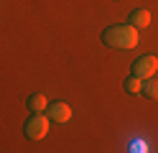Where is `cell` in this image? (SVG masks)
Segmentation results:
<instances>
[{
    "label": "cell",
    "instance_id": "obj_1",
    "mask_svg": "<svg viewBox=\"0 0 158 153\" xmlns=\"http://www.w3.org/2000/svg\"><path fill=\"white\" fill-rule=\"evenodd\" d=\"M48 128H51V120L46 112H33V117L26 122V135L31 140H44L48 135Z\"/></svg>",
    "mask_w": 158,
    "mask_h": 153
},
{
    "label": "cell",
    "instance_id": "obj_2",
    "mask_svg": "<svg viewBox=\"0 0 158 153\" xmlns=\"http://www.w3.org/2000/svg\"><path fill=\"white\" fill-rule=\"evenodd\" d=\"M156 71H158V59H156L153 54L140 56V59L133 64V74L140 77V79H151V77H156Z\"/></svg>",
    "mask_w": 158,
    "mask_h": 153
},
{
    "label": "cell",
    "instance_id": "obj_3",
    "mask_svg": "<svg viewBox=\"0 0 158 153\" xmlns=\"http://www.w3.org/2000/svg\"><path fill=\"white\" fill-rule=\"evenodd\" d=\"M46 115L51 122H69L72 120V107L66 105V102H54V105H48Z\"/></svg>",
    "mask_w": 158,
    "mask_h": 153
},
{
    "label": "cell",
    "instance_id": "obj_4",
    "mask_svg": "<svg viewBox=\"0 0 158 153\" xmlns=\"http://www.w3.org/2000/svg\"><path fill=\"white\" fill-rule=\"evenodd\" d=\"M117 38H120V49H135L140 36L135 26H117Z\"/></svg>",
    "mask_w": 158,
    "mask_h": 153
},
{
    "label": "cell",
    "instance_id": "obj_5",
    "mask_svg": "<svg viewBox=\"0 0 158 153\" xmlns=\"http://www.w3.org/2000/svg\"><path fill=\"white\" fill-rule=\"evenodd\" d=\"M130 26H135V28H148V26H151V10L138 8L135 13L130 15Z\"/></svg>",
    "mask_w": 158,
    "mask_h": 153
},
{
    "label": "cell",
    "instance_id": "obj_6",
    "mask_svg": "<svg viewBox=\"0 0 158 153\" xmlns=\"http://www.w3.org/2000/svg\"><path fill=\"white\" fill-rule=\"evenodd\" d=\"M28 107H31L33 112H46L48 110V100L44 92H36V95L31 97V102H28Z\"/></svg>",
    "mask_w": 158,
    "mask_h": 153
},
{
    "label": "cell",
    "instance_id": "obj_7",
    "mask_svg": "<svg viewBox=\"0 0 158 153\" xmlns=\"http://www.w3.org/2000/svg\"><path fill=\"white\" fill-rule=\"evenodd\" d=\"M143 95L145 97H151V100H158V79H145L143 82Z\"/></svg>",
    "mask_w": 158,
    "mask_h": 153
},
{
    "label": "cell",
    "instance_id": "obj_8",
    "mask_svg": "<svg viewBox=\"0 0 158 153\" xmlns=\"http://www.w3.org/2000/svg\"><path fill=\"white\" fill-rule=\"evenodd\" d=\"M143 82H145V79H140V77H135V74H133L130 79L125 82V89L130 92V95H140V92H143Z\"/></svg>",
    "mask_w": 158,
    "mask_h": 153
}]
</instances>
